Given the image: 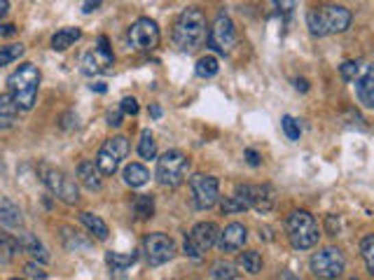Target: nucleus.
Wrapping results in <instances>:
<instances>
[{"label":"nucleus","instance_id":"2","mask_svg":"<svg viewBox=\"0 0 374 280\" xmlns=\"http://www.w3.org/2000/svg\"><path fill=\"white\" fill-rule=\"evenodd\" d=\"M206 36V16L199 8H187L173 24V42L178 49H195Z\"/></svg>","mask_w":374,"mask_h":280},{"label":"nucleus","instance_id":"30","mask_svg":"<svg viewBox=\"0 0 374 280\" xmlns=\"http://www.w3.org/2000/svg\"><path fill=\"white\" fill-rule=\"evenodd\" d=\"M64 233H61V236H64V245L68 250H87L89 248V241L87 238H82V236H77V231H73V229H68V227H64V229H61Z\"/></svg>","mask_w":374,"mask_h":280},{"label":"nucleus","instance_id":"23","mask_svg":"<svg viewBox=\"0 0 374 280\" xmlns=\"http://www.w3.org/2000/svg\"><path fill=\"white\" fill-rule=\"evenodd\" d=\"M138 259V253H105V264L112 268V271H127L129 266L136 264Z\"/></svg>","mask_w":374,"mask_h":280},{"label":"nucleus","instance_id":"10","mask_svg":"<svg viewBox=\"0 0 374 280\" xmlns=\"http://www.w3.org/2000/svg\"><path fill=\"white\" fill-rule=\"evenodd\" d=\"M190 192H192V199H195V205L199 210L213 208V205L220 201V182L218 178H213V175H203V173L192 175Z\"/></svg>","mask_w":374,"mask_h":280},{"label":"nucleus","instance_id":"15","mask_svg":"<svg viewBox=\"0 0 374 280\" xmlns=\"http://www.w3.org/2000/svg\"><path fill=\"white\" fill-rule=\"evenodd\" d=\"M112 64H115V56H112V49H110V42H108L105 36L99 38V49L94 51H87L82 59V71L87 75H99V73L108 71Z\"/></svg>","mask_w":374,"mask_h":280},{"label":"nucleus","instance_id":"46","mask_svg":"<svg viewBox=\"0 0 374 280\" xmlns=\"http://www.w3.org/2000/svg\"><path fill=\"white\" fill-rule=\"evenodd\" d=\"M295 87H297L299 91H307L309 84H307V79H295Z\"/></svg>","mask_w":374,"mask_h":280},{"label":"nucleus","instance_id":"5","mask_svg":"<svg viewBox=\"0 0 374 280\" xmlns=\"http://www.w3.org/2000/svg\"><path fill=\"white\" fill-rule=\"evenodd\" d=\"M190 170V159L180 150H169L157 159V180L164 187H178L183 185Z\"/></svg>","mask_w":374,"mask_h":280},{"label":"nucleus","instance_id":"21","mask_svg":"<svg viewBox=\"0 0 374 280\" xmlns=\"http://www.w3.org/2000/svg\"><path fill=\"white\" fill-rule=\"evenodd\" d=\"M0 222L8 227H19L21 222H24L19 205H16L14 201H10V199H5V196H0Z\"/></svg>","mask_w":374,"mask_h":280},{"label":"nucleus","instance_id":"20","mask_svg":"<svg viewBox=\"0 0 374 280\" xmlns=\"http://www.w3.org/2000/svg\"><path fill=\"white\" fill-rule=\"evenodd\" d=\"M82 38V31L80 28H61L52 36V49L54 51H66L68 47L77 42Z\"/></svg>","mask_w":374,"mask_h":280},{"label":"nucleus","instance_id":"32","mask_svg":"<svg viewBox=\"0 0 374 280\" xmlns=\"http://www.w3.org/2000/svg\"><path fill=\"white\" fill-rule=\"evenodd\" d=\"M211 276H213V280H234L236 268H234V264H229V262H215Z\"/></svg>","mask_w":374,"mask_h":280},{"label":"nucleus","instance_id":"41","mask_svg":"<svg viewBox=\"0 0 374 280\" xmlns=\"http://www.w3.org/2000/svg\"><path fill=\"white\" fill-rule=\"evenodd\" d=\"M246 162L251 164V166H260V154L248 147V150H246Z\"/></svg>","mask_w":374,"mask_h":280},{"label":"nucleus","instance_id":"3","mask_svg":"<svg viewBox=\"0 0 374 280\" xmlns=\"http://www.w3.org/2000/svg\"><path fill=\"white\" fill-rule=\"evenodd\" d=\"M351 12L344 5H325V8L311 10L307 24L314 36H327V33H344L351 26Z\"/></svg>","mask_w":374,"mask_h":280},{"label":"nucleus","instance_id":"49","mask_svg":"<svg viewBox=\"0 0 374 280\" xmlns=\"http://www.w3.org/2000/svg\"><path fill=\"white\" fill-rule=\"evenodd\" d=\"M283 280H299V278H295V276H290V273H286V276H283Z\"/></svg>","mask_w":374,"mask_h":280},{"label":"nucleus","instance_id":"48","mask_svg":"<svg viewBox=\"0 0 374 280\" xmlns=\"http://www.w3.org/2000/svg\"><path fill=\"white\" fill-rule=\"evenodd\" d=\"M92 91H99V94H105L108 87H105L103 82H96V84H92Z\"/></svg>","mask_w":374,"mask_h":280},{"label":"nucleus","instance_id":"29","mask_svg":"<svg viewBox=\"0 0 374 280\" xmlns=\"http://www.w3.org/2000/svg\"><path fill=\"white\" fill-rule=\"evenodd\" d=\"M138 154L143 159H155L157 154V142H155V136L150 133V131H143L140 133V140H138Z\"/></svg>","mask_w":374,"mask_h":280},{"label":"nucleus","instance_id":"35","mask_svg":"<svg viewBox=\"0 0 374 280\" xmlns=\"http://www.w3.org/2000/svg\"><path fill=\"white\" fill-rule=\"evenodd\" d=\"M339 73H342V77L347 79V82H356V79L362 75V66L360 61H344V64L339 66Z\"/></svg>","mask_w":374,"mask_h":280},{"label":"nucleus","instance_id":"44","mask_svg":"<svg viewBox=\"0 0 374 280\" xmlns=\"http://www.w3.org/2000/svg\"><path fill=\"white\" fill-rule=\"evenodd\" d=\"M82 8H84V12H94V10L101 8V3H84Z\"/></svg>","mask_w":374,"mask_h":280},{"label":"nucleus","instance_id":"40","mask_svg":"<svg viewBox=\"0 0 374 280\" xmlns=\"http://www.w3.org/2000/svg\"><path fill=\"white\" fill-rule=\"evenodd\" d=\"M325 225H327V233H330V236H334V233L339 231V220H334V215L327 217Z\"/></svg>","mask_w":374,"mask_h":280},{"label":"nucleus","instance_id":"11","mask_svg":"<svg viewBox=\"0 0 374 280\" xmlns=\"http://www.w3.org/2000/svg\"><path fill=\"white\" fill-rule=\"evenodd\" d=\"M129 44L138 51H152L160 44V26L157 21L147 19V16H140L136 19L132 28H129Z\"/></svg>","mask_w":374,"mask_h":280},{"label":"nucleus","instance_id":"14","mask_svg":"<svg viewBox=\"0 0 374 280\" xmlns=\"http://www.w3.org/2000/svg\"><path fill=\"white\" fill-rule=\"evenodd\" d=\"M143 248H145V257H147V262H150V266L166 264L175 253L173 238H169L166 233H147L143 241Z\"/></svg>","mask_w":374,"mask_h":280},{"label":"nucleus","instance_id":"37","mask_svg":"<svg viewBox=\"0 0 374 280\" xmlns=\"http://www.w3.org/2000/svg\"><path fill=\"white\" fill-rule=\"evenodd\" d=\"M220 208H223V213H243V210L248 208L246 203L241 201L239 196H227V199H223V203H220Z\"/></svg>","mask_w":374,"mask_h":280},{"label":"nucleus","instance_id":"13","mask_svg":"<svg viewBox=\"0 0 374 280\" xmlns=\"http://www.w3.org/2000/svg\"><path fill=\"white\" fill-rule=\"evenodd\" d=\"M236 42V31H234V21L229 19V14L220 12L215 16L211 31H208V47L220 51V54H227Z\"/></svg>","mask_w":374,"mask_h":280},{"label":"nucleus","instance_id":"16","mask_svg":"<svg viewBox=\"0 0 374 280\" xmlns=\"http://www.w3.org/2000/svg\"><path fill=\"white\" fill-rule=\"evenodd\" d=\"M246 238H248L246 227L239 225V222H232V225L225 227V231H220L218 245L223 253H236V250H241L246 245Z\"/></svg>","mask_w":374,"mask_h":280},{"label":"nucleus","instance_id":"7","mask_svg":"<svg viewBox=\"0 0 374 280\" xmlns=\"http://www.w3.org/2000/svg\"><path fill=\"white\" fill-rule=\"evenodd\" d=\"M220 229L213 222H199L185 238V255L192 257V259H201L206 250H211L215 243H218Z\"/></svg>","mask_w":374,"mask_h":280},{"label":"nucleus","instance_id":"51","mask_svg":"<svg viewBox=\"0 0 374 280\" xmlns=\"http://www.w3.org/2000/svg\"><path fill=\"white\" fill-rule=\"evenodd\" d=\"M351 280H358V278H351Z\"/></svg>","mask_w":374,"mask_h":280},{"label":"nucleus","instance_id":"25","mask_svg":"<svg viewBox=\"0 0 374 280\" xmlns=\"http://www.w3.org/2000/svg\"><path fill=\"white\" fill-rule=\"evenodd\" d=\"M80 220H82V225L87 227V229L92 231L96 238H99V241H105L108 233H110V231H108V225H105L103 220H101L99 215H94V213H82V215H80Z\"/></svg>","mask_w":374,"mask_h":280},{"label":"nucleus","instance_id":"31","mask_svg":"<svg viewBox=\"0 0 374 280\" xmlns=\"http://www.w3.org/2000/svg\"><path fill=\"white\" fill-rule=\"evenodd\" d=\"M218 71H220V64L215 56H201V59L197 61V75L199 77H213Z\"/></svg>","mask_w":374,"mask_h":280},{"label":"nucleus","instance_id":"39","mask_svg":"<svg viewBox=\"0 0 374 280\" xmlns=\"http://www.w3.org/2000/svg\"><path fill=\"white\" fill-rule=\"evenodd\" d=\"M24 271H26V276L38 278V280H45V278H47V271H42V266H38L36 262H28V264L24 266Z\"/></svg>","mask_w":374,"mask_h":280},{"label":"nucleus","instance_id":"50","mask_svg":"<svg viewBox=\"0 0 374 280\" xmlns=\"http://www.w3.org/2000/svg\"><path fill=\"white\" fill-rule=\"evenodd\" d=\"M10 280H24V278H10Z\"/></svg>","mask_w":374,"mask_h":280},{"label":"nucleus","instance_id":"1","mask_svg":"<svg viewBox=\"0 0 374 280\" xmlns=\"http://www.w3.org/2000/svg\"><path fill=\"white\" fill-rule=\"evenodd\" d=\"M10 96L19 110H31L38 99V87H40V71L33 64H21L8 79Z\"/></svg>","mask_w":374,"mask_h":280},{"label":"nucleus","instance_id":"43","mask_svg":"<svg viewBox=\"0 0 374 280\" xmlns=\"http://www.w3.org/2000/svg\"><path fill=\"white\" fill-rule=\"evenodd\" d=\"M14 33H16L14 24H3V26H0V36H14Z\"/></svg>","mask_w":374,"mask_h":280},{"label":"nucleus","instance_id":"26","mask_svg":"<svg viewBox=\"0 0 374 280\" xmlns=\"http://www.w3.org/2000/svg\"><path fill=\"white\" fill-rule=\"evenodd\" d=\"M19 253V243L10 233H0V264H10L14 255Z\"/></svg>","mask_w":374,"mask_h":280},{"label":"nucleus","instance_id":"8","mask_svg":"<svg viewBox=\"0 0 374 280\" xmlns=\"http://www.w3.org/2000/svg\"><path fill=\"white\" fill-rule=\"evenodd\" d=\"M129 154V140L124 136H115V138L105 140L101 145L99 154H96V166H99L101 175H112L120 168L122 159H127Z\"/></svg>","mask_w":374,"mask_h":280},{"label":"nucleus","instance_id":"28","mask_svg":"<svg viewBox=\"0 0 374 280\" xmlns=\"http://www.w3.org/2000/svg\"><path fill=\"white\" fill-rule=\"evenodd\" d=\"M360 255H362V262H365L367 271H370V276L374 278V233H367V236L360 241Z\"/></svg>","mask_w":374,"mask_h":280},{"label":"nucleus","instance_id":"9","mask_svg":"<svg viewBox=\"0 0 374 280\" xmlns=\"http://www.w3.org/2000/svg\"><path fill=\"white\" fill-rule=\"evenodd\" d=\"M344 266H347V259L339 248H323L311 257V271L323 280L339 278L344 273Z\"/></svg>","mask_w":374,"mask_h":280},{"label":"nucleus","instance_id":"33","mask_svg":"<svg viewBox=\"0 0 374 280\" xmlns=\"http://www.w3.org/2000/svg\"><path fill=\"white\" fill-rule=\"evenodd\" d=\"M134 210L138 217H143V220H147V217L155 215V201H152V196H138L134 201Z\"/></svg>","mask_w":374,"mask_h":280},{"label":"nucleus","instance_id":"19","mask_svg":"<svg viewBox=\"0 0 374 280\" xmlns=\"http://www.w3.org/2000/svg\"><path fill=\"white\" fill-rule=\"evenodd\" d=\"M77 180L82 182L87 190H101L103 180H101V170L96 162H82L77 166Z\"/></svg>","mask_w":374,"mask_h":280},{"label":"nucleus","instance_id":"12","mask_svg":"<svg viewBox=\"0 0 374 280\" xmlns=\"http://www.w3.org/2000/svg\"><path fill=\"white\" fill-rule=\"evenodd\" d=\"M236 196L241 199L248 208H255L258 213H271L276 203L274 187L269 185H239L236 187Z\"/></svg>","mask_w":374,"mask_h":280},{"label":"nucleus","instance_id":"47","mask_svg":"<svg viewBox=\"0 0 374 280\" xmlns=\"http://www.w3.org/2000/svg\"><path fill=\"white\" fill-rule=\"evenodd\" d=\"M150 115L155 119H160L162 117V107L160 105H150Z\"/></svg>","mask_w":374,"mask_h":280},{"label":"nucleus","instance_id":"18","mask_svg":"<svg viewBox=\"0 0 374 280\" xmlns=\"http://www.w3.org/2000/svg\"><path fill=\"white\" fill-rule=\"evenodd\" d=\"M16 243H19V250H24V253H28L33 257V259H38V262H47L49 259V253H47V248L38 241L33 233H28V231H24V233H19L16 236Z\"/></svg>","mask_w":374,"mask_h":280},{"label":"nucleus","instance_id":"38","mask_svg":"<svg viewBox=\"0 0 374 280\" xmlns=\"http://www.w3.org/2000/svg\"><path fill=\"white\" fill-rule=\"evenodd\" d=\"M120 110L124 115H138V101L127 96V99H122V103H120Z\"/></svg>","mask_w":374,"mask_h":280},{"label":"nucleus","instance_id":"22","mask_svg":"<svg viewBox=\"0 0 374 280\" xmlns=\"http://www.w3.org/2000/svg\"><path fill=\"white\" fill-rule=\"evenodd\" d=\"M16 112H19V107L14 105L12 96L0 94V129H12L16 122Z\"/></svg>","mask_w":374,"mask_h":280},{"label":"nucleus","instance_id":"6","mask_svg":"<svg viewBox=\"0 0 374 280\" xmlns=\"http://www.w3.org/2000/svg\"><path fill=\"white\" fill-rule=\"evenodd\" d=\"M40 175L42 182L47 185V190L54 194L59 201H64L68 205L80 201V190H77V182L71 178L68 173L59 168H52V166H40Z\"/></svg>","mask_w":374,"mask_h":280},{"label":"nucleus","instance_id":"24","mask_svg":"<svg viewBox=\"0 0 374 280\" xmlns=\"http://www.w3.org/2000/svg\"><path fill=\"white\" fill-rule=\"evenodd\" d=\"M124 182H127L129 187H143L147 180H150V173H147L145 166L140 164H129L127 168H124Z\"/></svg>","mask_w":374,"mask_h":280},{"label":"nucleus","instance_id":"4","mask_svg":"<svg viewBox=\"0 0 374 280\" xmlns=\"http://www.w3.org/2000/svg\"><path fill=\"white\" fill-rule=\"evenodd\" d=\"M288 238H290L292 248L297 250H309L319 243V225H316L314 215H309L307 210H292L288 215Z\"/></svg>","mask_w":374,"mask_h":280},{"label":"nucleus","instance_id":"45","mask_svg":"<svg viewBox=\"0 0 374 280\" xmlns=\"http://www.w3.org/2000/svg\"><path fill=\"white\" fill-rule=\"evenodd\" d=\"M8 10H10V3H8V0H0V19H3V16L8 14Z\"/></svg>","mask_w":374,"mask_h":280},{"label":"nucleus","instance_id":"27","mask_svg":"<svg viewBox=\"0 0 374 280\" xmlns=\"http://www.w3.org/2000/svg\"><path fill=\"white\" fill-rule=\"evenodd\" d=\"M236 264H239L246 273H260L262 271V257L260 253H255V250H248V253H241L239 259H236Z\"/></svg>","mask_w":374,"mask_h":280},{"label":"nucleus","instance_id":"17","mask_svg":"<svg viewBox=\"0 0 374 280\" xmlns=\"http://www.w3.org/2000/svg\"><path fill=\"white\" fill-rule=\"evenodd\" d=\"M356 91H358V101L365 107H374V64L362 71V75L356 82Z\"/></svg>","mask_w":374,"mask_h":280},{"label":"nucleus","instance_id":"36","mask_svg":"<svg viewBox=\"0 0 374 280\" xmlns=\"http://www.w3.org/2000/svg\"><path fill=\"white\" fill-rule=\"evenodd\" d=\"M281 127H283V133H286L290 140H299V133H302V131H299L297 119H292L290 115H286V117L281 119Z\"/></svg>","mask_w":374,"mask_h":280},{"label":"nucleus","instance_id":"42","mask_svg":"<svg viewBox=\"0 0 374 280\" xmlns=\"http://www.w3.org/2000/svg\"><path fill=\"white\" fill-rule=\"evenodd\" d=\"M122 115H124L122 110H115V115L110 112V115H108V119H110V122H108V124H110V127H120V124H122Z\"/></svg>","mask_w":374,"mask_h":280},{"label":"nucleus","instance_id":"34","mask_svg":"<svg viewBox=\"0 0 374 280\" xmlns=\"http://www.w3.org/2000/svg\"><path fill=\"white\" fill-rule=\"evenodd\" d=\"M24 54V44H8V47H0V66H10Z\"/></svg>","mask_w":374,"mask_h":280}]
</instances>
